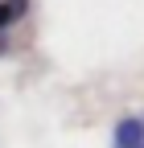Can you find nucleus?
<instances>
[{
	"label": "nucleus",
	"instance_id": "7ed1b4c3",
	"mask_svg": "<svg viewBox=\"0 0 144 148\" xmlns=\"http://www.w3.org/2000/svg\"><path fill=\"white\" fill-rule=\"evenodd\" d=\"M8 53H12V33L0 29V58H8Z\"/></svg>",
	"mask_w": 144,
	"mask_h": 148
},
{
	"label": "nucleus",
	"instance_id": "f03ea898",
	"mask_svg": "<svg viewBox=\"0 0 144 148\" xmlns=\"http://www.w3.org/2000/svg\"><path fill=\"white\" fill-rule=\"evenodd\" d=\"M25 12H29V0H0V29H8L16 21H25Z\"/></svg>",
	"mask_w": 144,
	"mask_h": 148
},
{
	"label": "nucleus",
	"instance_id": "f257e3e1",
	"mask_svg": "<svg viewBox=\"0 0 144 148\" xmlns=\"http://www.w3.org/2000/svg\"><path fill=\"white\" fill-rule=\"evenodd\" d=\"M111 148H144V111H128L111 127Z\"/></svg>",
	"mask_w": 144,
	"mask_h": 148
}]
</instances>
